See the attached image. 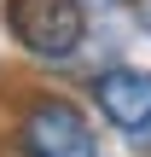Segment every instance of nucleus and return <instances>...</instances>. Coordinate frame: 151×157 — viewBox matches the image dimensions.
Returning <instances> with one entry per match:
<instances>
[{
	"label": "nucleus",
	"instance_id": "1",
	"mask_svg": "<svg viewBox=\"0 0 151 157\" xmlns=\"http://www.w3.org/2000/svg\"><path fill=\"white\" fill-rule=\"evenodd\" d=\"M0 17H6V35L41 64H64L87 41L81 0H0Z\"/></svg>",
	"mask_w": 151,
	"mask_h": 157
},
{
	"label": "nucleus",
	"instance_id": "2",
	"mask_svg": "<svg viewBox=\"0 0 151 157\" xmlns=\"http://www.w3.org/2000/svg\"><path fill=\"white\" fill-rule=\"evenodd\" d=\"M17 151L23 157H99V128L64 93H35L17 111Z\"/></svg>",
	"mask_w": 151,
	"mask_h": 157
},
{
	"label": "nucleus",
	"instance_id": "3",
	"mask_svg": "<svg viewBox=\"0 0 151 157\" xmlns=\"http://www.w3.org/2000/svg\"><path fill=\"white\" fill-rule=\"evenodd\" d=\"M93 105L105 111L111 128L122 134H151V70H134V64H116V70H99L93 76Z\"/></svg>",
	"mask_w": 151,
	"mask_h": 157
},
{
	"label": "nucleus",
	"instance_id": "4",
	"mask_svg": "<svg viewBox=\"0 0 151 157\" xmlns=\"http://www.w3.org/2000/svg\"><path fill=\"white\" fill-rule=\"evenodd\" d=\"M134 17H140V29L151 35V0H134Z\"/></svg>",
	"mask_w": 151,
	"mask_h": 157
},
{
	"label": "nucleus",
	"instance_id": "5",
	"mask_svg": "<svg viewBox=\"0 0 151 157\" xmlns=\"http://www.w3.org/2000/svg\"><path fill=\"white\" fill-rule=\"evenodd\" d=\"M81 6H122V0H81Z\"/></svg>",
	"mask_w": 151,
	"mask_h": 157
}]
</instances>
